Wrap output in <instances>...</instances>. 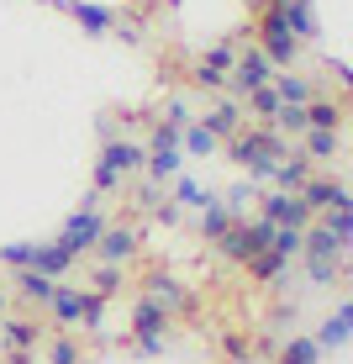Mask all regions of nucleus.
<instances>
[{
  "mask_svg": "<svg viewBox=\"0 0 353 364\" xmlns=\"http://www.w3.org/2000/svg\"><path fill=\"white\" fill-rule=\"evenodd\" d=\"M300 200H306V211H327V206H353V196H348V185L343 180H306L295 191Z\"/></svg>",
  "mask_w": 353,
  "mask_h": 364,
  "instance_id": "obj_10",
  "label": "nucleus"
},
{
  "mask_svg": "<svg viewBox=\"0 0 353 364\" xmlns=\"http://www.w3.org/2000/svg\"><path fill=\"white\" fill-rule=\"evenodd\" d=\"M274 122H280V132H290V137H306L311 132L306 106H280V111H274Z\"/></svg>",
  "mask_w": 353,
  "mask_h": 364,
  "instance_id": "obj_27",
  "label": "nucleus"
},
{
  "mask_svg": "<svg viewBox=\"0 0 353 364\" xmlns=\"http://www.w3.org/2000/svg\"><path fill=\"white\" fill-rule=\"evenodd\" d=\"M143 285H148V301H153L163 317H174V311H185V306H190V291H185V285L174 280V274H163V269H153Z\"/></svg>",
  "mask_w": 353,
  "mask_h": 364,
  "instance_id": "obj_7",
  "label": "nucleus"
},
{
  "mask_svg": "<svg viewBox=\"0 0 353 364\" xmlns=\"http://www.w3.org/2000/svg\"><path fill=\"white\" fill-rule=\"evenodd\" d=\"M300 254H306V259H337V264H343L348 243H337L327 228H311V232H300Z\"/></svg>",
  "mask_w": 353,
  "mask_h": 364,
  "instance_id": "obj_14",
  "label": "nucleus"
},
{
  "mask_svg": "<svg viewBox=\"0 0 353 364\" xmlns=\"http://www.w3.org/2000/svg\"><path fill=\"white\" fill-rule=\"evenodd\" d=\"M100 317H106V306H100V296H90V301H85V328H90V333H100Z\"/></svg>",
  "mask_w": 353,
  "mask_h": 364,
  "instance_id": "obj_43",
  "label": "nucleus"
},
{
  "mask_svg": "<svg viewBox=\"0 0 353 364\" xmlns=\"http://www.w3.org/2000/svg\"><path fill=\"white\" fill-rule=\"evenodd\" d=\"M348 322H353V306H348V301H343V306H337V311H332V317H327V322H322V333H317V338H311V343H317V348H322V354H327V348H343V343H348Z\"/></svg>",
  "mask_w": 353,
  "mask_h": 364,
  "instance_id": "obj_16",
  "label": "nucleus"
},
{
  "mask_svg": "<svg viewBox=\"0 0 353 364\" xmlns=\"http://www.w3.org/2000/svg\"><path fill=\"white\" fill-rule=\"evenodd\" d=\"M32 248H37V243H6V248H0V264L27 269V264H32Z\"/></svg>",
  "mask_w": 353,
  "mask_h": 364,
  "instance_id": "obj_37",
  "label": "nucleus"
},
{
  "mask_svg": "<svg viewBox=\"0 0 353 364\" xmlns=\"http://www.w3.org/2000/svg\"><path fill=\"white\" fill-rule=\"evenodd\" d=\"M169 148H180V132H174V127H158L153 143H148V154H169Z\"/></svg>",
  "mask_w": 353,
  "mask_h": 364,
  "instance_id": "obj_42",
  "label": "nucleus"
},
{
  "mask_svg": "<svg viewBox=\"0 0 353 364\" xmlns=\"http://www.w3.org/2000/svg\"><path fill=\"white\" fill-rule=\"evenodd\" d=\"M306 269H311V285H332L337 280V259H306Z\"/></svg>",
  "mask_w": 353,
  "mask_h": 364,
  "instance_id": "obj_38",
  "label": "nucleus"
},
{
  "mask_svg": "<svg viewBox=\"0 0 353 364\" xmlns=\"http://www.w3.org/2000/svg\"><path fill=\"white\" fill-rule=\"evenodd\" d=\"M0 338H6L11 348H32L37 343V328H32V322H16V317H0Z\"/></svg>",
  "mask_w": 353,
  "mask_h": 364,
  "instance_id": "obj_25",
  "label": "nucleus"
},
{
  "mask_svg": "<svg viewBox=\"0 0 353 364\" xmlns=\"http://www.w3.org/2000/svg\"><path fill=\"white\" fill-rule=\"evenodd\" d=\"M337 148H343V143H337V132H317V127H311L306 132V154H300V159H332Z\"/></svg>",
  "mask_w": 353,
  "mask_h": 364,
  "instance_id": "obj_28",
  "label": "nucleus"
},
{
  "mask_svg": "<svg viewBox=\"0 0 353 364\" xmlns=\"http://www.w3.org/2000/svg\"><path fill=\"white\" fill-rule=\"evenodd\" d=\"M48 364H80V348H74L69 338H58V343L48 348Z\"/></svg>",
  "mask_w": 353,
  "mask_h": 364,
  "instance_id": "obj_41",
  "label": "nucleus"
},
{
  "mask_svg": "<svg viewBox=\"0 0 353 364\" xmlns=\"http://www.w3.org/2000/svg\"><path fill=\"white\" fill-rule=\"evenodd\" d=\"M180 143L190 148V154H200V159H206V154H217V148H222L217 137H211L206 127H200V122H190V127H185V137H180Z\"/></svg>",
  "mask_w": 353,
  "mask_h": 364,
  "instance_id": "obj_30",
  "label": "nucleus"
},
{
  "mask_svg": "<svg viewBox=\"0 0 353 364\" xmlns=\"http://www.w3.org/2000/svg\"><path fill=\"white\" fill-rule=\"evenodd\" d=\"M137 200H143V206H153V211H158V200H163V196H158V185H143V191H137Z\"/></svg>",
  "mask_w": 353,
  "mask_h": 364,
  "instance_id": "obj_45",
  "label": "nucleus"
},
{
  "mask_svg": "<svg viewBox=\"0 0 353 364\" xmlns=\"http://www.w3.org/2000/svg\"><path fill=\"white\" fill-rule=\"evenodd\" d=\"M16 291L27 296V301H48V296H53V280H48V274H37V269H21V274H16Z\"/></svg>",
  "mask_w": 353,
  "mask_h": 364,
  "instance_id": "obj_26",
  "label": "nucleus"
},
{
  "mask_svg": "<svg viewBox=\"0 0 353 364\" xmlns=\"http://www.w3.org/2000/svg\"><path fill=\"white\" fill-rule=\"evenodd\" d=\"M274 243V222H232L227 228V237H222V254L227 259H259L264 248Z\"/></svg>",
  "mask_w": 353,
  "mask_h": 364,
  "instance_id": "obj_3",
  "label": "nucleus"
},
{
  "mask_svg": "<svg viewBox=\"0 0 353 364\" xmlns=\"http://www.w3.org/2000/svg\"><path fill=\"white\" fill-rule=\"evenodd\" d=\"M169 6H185V0H169Z\"/></svg>",
  "mask_w": 353,
  "mask_h": 364,
  "instance_id": "obj_49",
  "label": "nucleus"
},
{
  "mask_svg": "<svg viewBox=\"0 0 353 364\" xmlns=\"http://www.w3.org/2000/svg\"><path fill=\"white\" fill-rule=\"evenodd\" d=\"M143 164H148L153 180H174V174H180V148H169V154H148Z\"/></svg>",
  "mask_w": 353,
  "mask_h": 364,
  "instance_id": "obj_31",
  "label": "nucleus"
},
{
  "mask_svg": "<svg viewBox=\"0 0 353 364\" xmlns=\"http://www.w3.org/2000/svg\"><path fill=\"white\" fill-rule=\"evenodd\" d=\"M327 232H332L337 243H348L353 237V206H327Z\"/></svg>",
  "mask_w": 353,
  "mask_h": 364,
  "instance_id": "obj_33",
  "label": "nucleus"
},
{
  "mask_svg": "<svg viewBox=\"0 0 353 364\" xmlns=\"http://www.w3.org/2000/svg\"><path fill=\"white\" fill-rule=\"evenodd\" d=\"M200 127L217 137V143H222V137H237V127H243V106H237V100H222V106L211 111V117L200 122Z\"/></svg>",
  "mask_w": 353,
  "mask_h": 364,
  "instance_id": "obj_18",
  "label": "nucleus"
},
{
  "mask_svg": "<svg viewBox=\"0 0 353 364\" xmlns=\"http://www.w3.org/2000/svg\"><path fill=\"white\" fill-rule=\"evenodd\" d=\"M274 185H280V191H300V185L311 180V169H306V159L300 154H285L280 164H274V174H269Z\"/></svg>",
  "mask_w": 353,
  "mask_h": 364,
  "instance_id": "obj_19",
  "label": "nucleus"
},
{
  "mask_svg": "<svg viewBox=\"0 0 353 364\" xmlns=\"http://www.w3.org/2000/svg\"><path fill=\"white\" fill-rule=\"evenodd\" d=\"M227 354H232V359H248V338H227Z\"/></svg>",
  "mask_w": 353,
  "mask_h": 364,
  "instance_id": "obj_46",
  "label": "nucleus"
},
{
  "mask_svg": "<svg viewBox=\"0 0 353 364\" xmlns=\"http://www.w3.org/2000/svg\"><path fill=\"white\" fill-rule=\"evenodd\" d=\"M274 254H280V259H295L300 254V228H274Z\"/></svg>",
  "mask_w": 353,
  "mask_h": 364,
  "instance_id": "obj_36",
  "label": "nucleus"
},
{
  "mask_svg": "<svg viewBox=\"0 0 353 364\" xmlns=\"http://www.w3.org/2000/svg\"><path fill=\"white\" fill-rule=\"evenodd\" d=\"M64 11H74V21H80L90 37H100V32H111L116 27V11L111 6H90V0H64Z\"/></svg>",
  "mask_w": 353,
  "mask_h": 364,
  "instance_id": "obj_13",
  "label": "nucleus"
},
{
  "mask_svg": "<svg viewBox=\"0 0 353 364\" xmlns=\"http://www.w3.org/2000/svg\"><path fill=\"white\" fill-rule=\"evenodd\" d=\"M95 254L106 259V264H121V259L137 254V232L132 228H106V232L95 237Z\"/></svg>",
  "mask_w": 353,
  "mask_h": 364,
  "instance_id": "obj_12",
  "label": "nucleus"
},
{
  "mask_svg": "<svg viewBox=\"0 0 353 364\" xmlns=\"http://www.w3.org/2000/svg\"><path fill=\"white\" fill-rule=\"evenodd\" d=\"M306 122L317 132H337L343 127V106H332V100H306Z\"/></svg>",
  "mask_w": 353,
  "mask_h": 364,
  "instance_id": "obj_21",
  "label": "nucleus"
},
{
  "mask_svg": "<svg viewBox=\"0 0 353 364\" xmlns=\"http://www.w3.org/2000/svg\"><path fill=\"white\" fill-rule=\"evenodd\" d=\"M85 301H90V296H85L80 285H53L48 306H53V317H58V322H80V317H85Z\"/></svg>",
  "mask_w": 353,
  "mask_h": 364,
  "instance_id": "obj_15",
  "label": "nucleus"
},
{
  "mask_svg": "<svg viewBox=\"0 0 353 364\" xmlns=\"http://www.w3.org/2000/svg\"><path fill=\"white\" fill-rule=\"evenodd\" d=\"M274 80V64H269V58H264L259 53V48H248V53H237L232 58V85H237V90H259V85H269Z\"/></svg>",
  "mask_w": 353,
  "mask_h": 364,
  "instance_id": "obj_8",
  "label": "nucleus"
},
{
  "mask_svg": "<svg viewBox=\"0 0 353 364\" xmlns=\"http://www.w3.org/2000/svg\"><path fill=\"white\" fill-rule=\"evenodd\" d=\"M259 32H264V48H259V53L269 58L274 69H280V64H295L300 43L290 37V27H285V16H280V11H264V27H259Z\"/></svg>",
  "mask_w": 353,
  "mask_h": 364,
  "instance_id": "obj_4",
  "label": "nucleus"
},
{
  "mask_svg": "<svg viewBox=\"0 0 353 364\" xmlns=\"http://www.w3.org/2000/svg\"><path fill=\"white\" fill-rule=\"evenodd\" d=\"M280 106H285V100L274 95V85H259V90H248V111H254V117H274Z\"/></svg>",
  "mask_w": 353,
  "mask_h": 364,
  "instance_id": "obj_29",
  "label": "nucleus"
},
{
  "mask_svg": "<svg viewBox=\"0 0 353 364\" xmlns=\"http://www.w3.org/2000/svg\"><path fill=\"white\" fill-rule=\"evenodd\" d=\"M317 359H322V348L311 343V338H290V343H285V359H280V364H317Z\"/></svg>",
  "mask_w": 353,
  "mask_h": 364,
  "instance_id": "obj_32",
  "label": "nucleus"
},
{
  "mask_svg": "<svg viewBox=\"0 0 353 364\" xmlns=\"http://www.w3.org/2000/svg\"><path fill=\"white\" fill-rule=\"evenodd\" d=\"M248 264H254V274H259V280H274V274H285V264H290V259H280L274 248H264V254H259V259H248Z\"/></svg>",
  "mask_w": 353,
  "mask_h": 364,
  "instance_id": "obj_34",
  "label": "nucleus"
},
{
  "mask_svg": "<svg viewBox=\"0 0 353 364\" xmlns=\"http://www.w3.org/2000/svg\"><path fill=\"white\" fill-rule=\"evenodd\" d=\"M227 228H232V217L222 211V200H217V206H206V211H200V237L222 243V237H227Z\"/></svg>",
  "mask_w": 353,
  "mask_h": 364,
  "instance_id": "obj_24",
  "label": "nucleus"
},
{
  "mask_svg": "<svg viewBox=\"0 0 353 364\" xmlns=\"http://www.w3.org/2000/svg\"><path fill=\"white\" fill-rule=\"evenodd\" d=\"M27 269L48 274V280H64V274L74 269V254H69V248L53 237V243H37V248H32V264H27Z\"/></svg>",
  "mask_w": 353,
  "mask_h": 364,
  "instance_id": "obj_11",
  "label": "nucleus"
},
{
  "mask_svg": "<svg viewBox=\"0 0 353 364\" xmlns=\"http://www.w3.org/2000/svg\"><path fill=\"white\" fill-rule=\"evenodd\" d=\"M48 6H64V0H48Z\"/></svg>",
  "mask_w": 353,
  "mask_h": 364,
  "instance_id": "obj_48",
  "label": "nucleus"
},
{
  "mask_svg": "<svg viewBox=\"0 0 353 364\" xmlns=\"http://www.w3.org/2000/svg\"><path fill=\"white\" fill-rule=\"evenodd\" d=\"M232 58H237V48H232V43H217V48H206L200 69H217V74H227V69H232Z\"/></svg>",
  "mask_w": 353,
  "mask_h": 364,
  "instance_id": "obj_35",
  "label": "nucleus"
},
{
  "mask_svg": "<svg viewBox=\"0 0 353 364\" xmlns=\"http://www.w3.org/2000/svg\"><path fill=\"white\" fill-rule=\"evenodd\" d=\"M174 206H195V211H206V206H217V196H211L200 180H180V191H174Z\"/></svg>",
  "mask_w": 353,
  "mask_h": 364,
  "instance_id": "obj_23",
  "label": "nucleus"
},
{
  "mask_svg": "<svg viewBox=\"0 0 353 364\" xmlns=\"http://www.w3.org/2000/svg\"><path fill=\"white\" fill-rule=\"evenodd\" d=\"M90 280H95V296H111V291L121 285V269H116V264H100Z\"/></svg>",
  "mask_w": 353,
  "mask_h": 364,
  "instance_id": "obj_39",
  "label": "nucleus"
},
{
  "mask_svg": "<svg viewBox=\"0 0 353 364\" xmlns=\"http://www.w3.org/2000/svg\"><path fill=\"white\" fill-rule=\"evenodd\" d=\"M285 154H290V143H285L280 132H269V127H254V132H237L232 137V159L248 169V180H254V185L269 180L274 164H280Z\"/></svg>",
  "mask_w": 353,
  "mask_h": 364,
  "instance_id": "obj_1",
  "label": "nucleus"
},
{
  "mask_svg": "<svg viewBox=\"0 0 353 364\" xmlns=\"http://www.w3.org/2000/svg\"><path fill=\"white\" fill-rule=\"evenodd\" d=\"M163 328H169V317L153 306V301H137L132 311V333H137V354H163Z\"/></svg>",
  "mask_w": 353,
  "mask_h": 364,
  "instance_id": "obj_5",
  "label": "nucleus"
},
{
  "mask_svg": "<svg viewBox=\"0 0 353 364\" xmlns=\"http://www.w3.org/2000/svg\"><path fill=\"white\" fill-rule=\"evenodd\" d=\"M269 85H274V95H280L285 106H306V100H311V85L300 80V74H274Z\"/></svg>",
  "mask_w": 353,
  "mask_h": 364,
  "instance_id": "obj_22",
  "label": "nucleus"
},
{
  "mask_svg": "<svg viewBox=\"0 0 353 364\" xmlns=\"http://www.w3.org/2000/svg\"><path fill=\"white\" fill-rule=\"evenodd\" d=\"M280 16H285V27H290V37H295V43H306V37L322 32V27H317V11H311V0H290Z\"/></svg>",
  "mask_w": 353,
  "mask_h": 364,
  "instance_id": "obj_17",
  "label": "nucleus"
},
{
  "mask_svg": "<svg viewBox=\"0 0 353 364\" xmlns=\"http://www.w3.org/2000/svg\"><path fill=\"white\" fill-rule=\"evenodd\" d=\"M180 217H185V206H174V200H158V222H163V228H174Z\"/></svg>",
  "mask_w": 353,
  "mask_h": 364,
  "instance_id": "obj_44",
  "label": "nucleus"
},
{
  "mask_svg": "<svg viewBox=\"0 0 353 364\" xmlns=\"http://www.w3.org/2000/svg\"><path fill=\"white\" fill-rule=\"evenodd\" d=\"M259 196H264V191H259L254 180H237L232 191H227V200H222V211H227V217H232V222H243V217H248V206H254Z\"/></svg>",
  "mask_w": 353,
  "mask_h": 364,
  "instance_id": "obj_20",
  "label": "nucleus"
},
{
  "mask_svg": "<svg viewBox=\"0 0 353 364\" xmlns=\"http://www.w3.org/2000/svg\"><path fill=\"white\" fill-rule=\"evenodd\" d=\"M259 200H264V222H274V228H300V232H306L311 211H306V200H300V196L280 191V196H259Z\"/></svg>",
  "mask_w": 353,
  "mask_h": 364,
  "instance_id": "obj_6",
  "label": "nucleus"
},
{
  "mask_svg": "<svg viewBox=\"0 0 353 364\" xmlns=\"http://www.w3.org/2000/svg\"><path fill=\"white\" fill-rule=\"evenodd\" d=\"M163 127H190V106H185V100H169V106H163Z\"/></svg>",
  "mask_w": 353,
  "mask_h": 364,
  "instance_id": "obj_40",
  "label": "nucleus"
},
{
  "mask_svg": "<svg viewBox=\"0 0 353 364\" xmlns=\"http://www.w3.org/2000/svg\"><path fill=\"white\" fill-rule=\"evenodd\" d=\"M254 6H259V11H269V6H274V0H254Z\"/></svg>",
  "mask_w": 353,
  "mask_h": 364,
  "instance_id": "obj_47",
  "label": "nucleus"
},
{
  "mask_svg": "<svg viewBox=\"0 0 353 364\" xmlns=\"http://www.w3.org/2000/svg\"><path fill=\"white\" fill-rule=\"evenodd\" d=\"M143 159H148V148H137V143H106L100 148V169H95V196L116 191L121 174L143 169Z\"/></svg>",
  "mask_w": 353,
  "mask_h": 364,
  "instance_id": "obj_2",
  "label": "nucleus"
},
{
  "mask_svg": "<svg viewBox=\"0 0 353 364\" xmlns=\"http://www.w3.org/2000/svg\"><path fill=\"white\" fill-rule=\"evenodd\" d=\"M106 232V222H100V211H74L69 217V228H64V237H58V243L69 248L74 259L85 254V248H95V237Z\"/></svg>",
  "mask_w": 353,
  "mask_h": 364,
  "instance_id": "obj_9",
  "label": "nucleus"
}]
</instances>
